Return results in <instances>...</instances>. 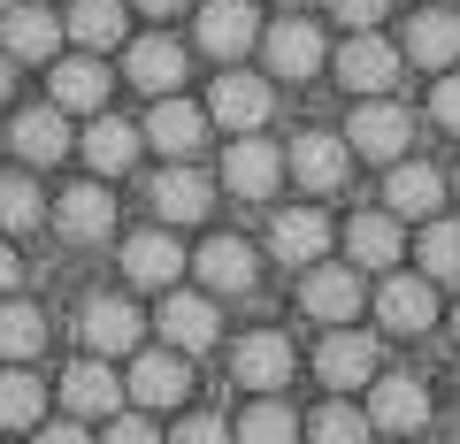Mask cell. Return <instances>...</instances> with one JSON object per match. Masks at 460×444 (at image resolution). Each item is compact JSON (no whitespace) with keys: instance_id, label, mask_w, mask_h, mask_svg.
<instances>
[{"instance_id":"cell-1","label":"cell","mask_w":460,"mask_h":444,"mask_svg":"<svg viewBox=\"0 0 460 444\" xmlns=\"http://www.w3.org/2000/svg\"><path fill=\"white\" fill-rule=\"evenodd\" d=\"M414 138V116L399 108V100L368 92L361 108H353V123H345V153H361V161H399Z\"/></svg>"},{"instance_id":"cell-2","label":"cell","mask_w":460,"mask_h":444,"mask_svg":"<svg viewBox=\"0 0 460 444\" xmlns=\"http://www.w3.org/2000/svg\"><path fill=\"white\" fill-rule=\"evenodd\" d=\"M123 391L138 398V406H177L184 391H192V353H177V345H138L131 353V383Z\"/></svg>"},{"instance_id":"cell-3","label":"cell","mask_w":460,"mask_h":444,"mask_svg":"<svg viewBox=\"0 0 460 444\" xmlns=\"http://www.w3.org/2000/svg\"><path fill=\"white\" fill-rule=\"evenodd\" d=\"M84 353H100V361H123V353L146 345V314L131 307V299H84Z\"/></svg>"},{"instance_id":"cell-4","label":"cell","mask_w":460,"mask_h":444,"mask_svg":"<svg viewBox=\"0 0 460 444\" xmlns=\"http://www.w3.org/2000/svg\"><path fill=\"white\" fill-rule=\"evenodd\" d=\"M429 422V391L414 376H368V429H384V437H414V429Z\"/></svg>"},{"instance_id":"cell-5","label":"cell","mask_w":460,"mask_h":444,"mask_svg":"<svg viewBox=\"0 0 460 444\" xmlns=\"http://www.w3.org/2000/svg\"><path fill=\"white\" fill-rule=\"evenodd\" d=\"M338 84H345V92H392V84H399V47H392V39H376V31H353V39H345V47H338Z\"/></svg>"},{"instance_id":"cell-6","label":"cell","mask_w":460,"mask_h":444,"mask_svg":"<svg viewBox=\"0 0 460 444\" xmlns=\"http://www.w3.org/2000/svg\"><path fill=\"white\" fill-rule=\"evenodd\" d=\"M154 322H162V345H177V353H208L215 337H223L215 299L208 292H177V283L162 292V314H154Z\"/></svg>"},{"instance_id":"cell-7","label":"cell","mask_w":460,"mask_h":444,"mask_svg":"<svg viewBox=\"0 0 460 444\" xmlns=\"http://www.w3.org/2000/svg\"><path fill=\"white\" fill-rule=\"evenodd\" d=\"M376 314H384L392 337H422V329H438V283L429 276H392V268H384Z\"/></svg>"},{"instance_id":"cell-8","label":"cell","mask_w":460,"mask_h":444,"mask_svg":"<svg viewBox=\"0 0 460 444\" xmlns=\"http://www.w3.org/2000/svg\"><path fill=\"white\" fill-rule=\"evenodd\" d=\"M223 184H230V199H269L284 184V153L261 131H238V146L223 153Z\"/></svg>"},{"instance_id":"cell-9","label":"cell","mask_w":460,"mask_h":444,"mask_svg":"<svg viewBox=\"0 0 460 444\" xmlns=\"http://www.w3.org/2000/svg\"><path fill=\"white\" fill-rule=\"evenodd\" d=\"M230 376L246 383V391H284L292 383V337L284 329H253L230 345Z\"/></svg>"},{"instance_id":"cell-10","label":"cell","mask_w":460,"mask_h":444,"mask_svg":"<svg viewBox=\"0 0 460 444\" xmlns=\"http://www.w3.org/2000/svg\"><path fill=\"white\" fill-rule=\"evenodd\" d=\"M269 108H277V92L261 77H246V69H223L208 92V123H223V131H261Z\"/></svg>"},{"instance_id":"cell-11","label":"cell","mask_w":460,"mask_h":444,"mask_svg":"<svg viewBox=\"0 0 460 444\" xmlns=\"http://www.w3.org/2000/svg\"><path fill=\"white\" fill-rule=\"evenodd\" d=\"M445 207V169L438 161H407V153H399L392 161V177H384V214H399V222H414V214H438Z\"/></svg>"},{"instance_id":"cell-12","label":"cell","mask_w":460,"mask_h":444,"mask_svg":"<svg viewBox=\"0 0 460 444\" xmlns=\"http://www.w3.org/2000/svg\"><path fill=\"white\" fill-rule=\"evenodd\" d=\"M54 231H62L69 246H100V238L115 231V192L108 184H69V192L54 199Z\"/></svg>"},{"instance_id":"cell-13","label":"cell","mask_w":460,"mask_h":444,"mask_svg":"<svg viewBox=\"0 0 460 444\" xmlns=\"http://www.w3.org/2000/svg\"><path fill=\"white\" fill-rule=\"evenodd\" d=\"M146 146H162L169 161H192L199 153V138H208V108H192V100H177V92H162L154 100V116H146Z\"/></svg>"},{"instance_id":"cell-14","label":"cell","mask_w":460,"mask_h":444,"mask_svg":"<svg viewBox=\"0 0 460 444\" xmlns=\"http://www.w3.org/2000/svg\"><path fill=\"white\" fill-rule=\"evenodd\" d=\"M299 307L323 314V322H345V314H361V268L353 261H307V276H299Z\"/></svg>"},{"instance_id":"cell-15","label":"cell","mask_w":460,"mask_h":444,"mask_svg":"<svg viewBox=\"0 0 460 444\" xmlns=\"http://www.w3.org/2000/svg\"><path fill=\"white\" fill-rule=\"evenodd\" d=\"M376 337H368V329H330L323 337V353H314V376L330 383V391H353V383H368L376 376Z\"/></svg>"},{"instance_id":"cell-16","label":"cell","mask_w":460,"mask_h":444,"mask_svg":"<svg viewBox=\"0 0 460 444\" xmlns=\"http://www.w3.org/2000/svg\"><path fill=\"white\" fill-rule=\"evenodd\" d=\"M253 47H261V54H269V69H277V77H292V84H299V77H314V69L330 62V54H323V31H314V23H299V16L269 23Z\"/></svg>"},{"instance_id":"cell-17","label":"cell","mask_w":460,"mask_h":444,"mask_svg":"<svg viewBox=\"0 0 460 444\" xmlns=\"http://www.w3.org/2000/svg\"><path fill=\"white\" fill-rule=\"evenodd\" d=\"M62 406L77 414V422H108V414L123 406V376H108V361L84 353L77 368H62Z\"/></svg>"},{"instance_id":"cell-18","label":"cell","mask_w":460,"mask_h":444,"mask_svg":"<svg viewBox=\"0 0 460 444\" xmlns=\"http://www.w3.org/2000/svg\"><path fill=\"white\" fill-rule=\"evenodd\" d=\"M284 169H292L307 192H338L345 169H353V153H345V138H338V131H299V138H292V153H284Z\"/></svg>"},{"instance_id":"cell-19","label":"cell","mask_w":460,"mask_h":444,"mask_svg":"<svg viewBox=\"0 0 460 444\" xmlns=\"http://www.w3.org/2000/svg\"><path fill=\"white\" fill-rule=\"evenodd\" d=\"M184 268H199L208 292H230V299H238V292H253V276H261V253H253L246 238H208Z\"/></svg>"},{"instance_id":"cell-20","label":"cell","mask_w":460,"mask_h":444,"mask_svg":"<svg viewBox=\"0 0 460 444\" xmlns=\"http://www.w3.org/2000/svg\"><path fill=\"white\" fill-rule=\"evenodd\" d=\"M253 39H261V16H253L246 0H208V8H199V47H208L215 62L253 54Z\"/></svg>"},{"instance_id":"cell-21","label":"cell","mask_w":460,"mask_h":444,"mask_svg":"<svg viewBox=\"0 0 460 444\" xmlns=\"http://www.w3.org/2000/svg\"><path fill=\"white\" fill-rule=\"evenodd\" d=\"M399 62H414V69H453V62H460V16H453V8H422V16L407 23V39H399Z\"/></svg>"},{"instance_id":"cell-22","label":"cell","mask_w":460,"mask_h":444,"mask_svg":"<svg viewBox=\"0 0 460 444\" xmlns=\"http://www.w3.org/2000/svg\"><path fill=\"white\" fill-rule=\"evenodd\" d=\"M54 47H62V16H47V8H0V54L8 62H54Z\"/></svg>"},{"instance_id":"cell-23","label":"cell","mask_w":460,"mask_h":444,"mask_svg":"<svg viewBox=\"0 0 460 444\" xmlns=\"http://www.w3.org/2000/svg\"><path fill=\"white\" fill-rule=\"evenodd\" d=\"M47 92L62 116H93V108H108V69H100V54H69V62L47 69Z\"/></svg>"},{"instance_id":"cell-24","label":"cell","mask_w":460,"mask_h":444,"mask_svg":"<svg viewBox=\"0 0 460 444\" xmlns=\"http://www.w3.org/2000/svg\"><path fill=\"white\" fill-rule=\"evenodd\" d=\"M269 246H277L284 268L323 261V253H330V214H323V207H284L277 222H269Z\"/></svg>"},{"instance_id":"cell-25","label":"cell","mask_w":460,"mask_h":444,"mask_svg":"<svg viewBox=\"0 0 460 444\" xmlns=\"http://www.w3.org/2000/svg\"><path fill=\"white\" fill-rule=\"evenodd\" d=\"M123 77H131L138 92H154V100H162V92H177V84H184V47H177L169 31L131 39V54H123Z\"/></svg>"},{"instance_id":"cell-26","label":"cell","mask_w":460,"mask_h":444,"mask_svg":"<svg viewBox=\"0 0 460 444\" xmlns=\"http://www.w3.org/2000/svg\"><path fill=\"white\" fill-rule=\"evenodd\" d=\"M184 261H192V253H184L169 231H138L131 246H123V276L146 283V292H169V283L184 276Z\"/></svg>"},{"instance_id":"cell-27","label":"cell","mask_w":460,"mask_h":444,"mask_svg":"<svg viewBox=\"0 0 460 444\" xmlns=\"http://www.w3.org/2000/svg\"><path fill=\"white\" fill-rule=\"evenodd\" d=\"M146 192H154V214H162V222H199V214L215 207V184L199 177V169H184V161H177V169H162Z\"/></svg>"},{"instance_id":"cell-28","label":"cell","mask_w":460,"mask_h":444,"mask_svg":"<svg viewBox=\"0 0 460 444\" xmlns=\"http://www.w3.org/2000/svg\"><path fill=\"white\" fill-rule=\"evenodd\" d=\"M123 23H131V0H69L62 31L84 54H108V47H123Z\"/></svg>"},{"instance_id":"cell-29","label":"cell","mask_w":460,"mask_h":444,"mask_svg":"<svg viewBox=\"0 0 460 444\" xmlns=\"http://www.w3.org/2000/svg\"><path fill=\"white\" fill-rule=\"evenodd\" d=\"M77 146H84V161H93L100 177H123V169L138 161L146 138H138V123H123V116H93V131H84Z\"/></svg>"},{"instance_id":"cell-30","label":"cell","mask_w":460,"mask_h":444,"mask_svg":"<svg viewBox=\"0 0 460 444\" xmlns=\"http://www.w3.org/2000/svg\"><path fill=\"white\" fill-rule=\"evenodd\" d=\"M399 214H353V222H345V261L353 268H392L399 261Z\"/></svg>"},{"instance_id":"cell-31","label":"cell","mask_w":460,"mask_h":444,"mask_svg":"<svg viewBox=\"0 0 460 444\" xmlns=\"http://www.w3.org/2000/svg\"><path fill=\"white\" fill-rule=\"evenodd\" d=\"M8 138H16V153H23V161H39V169H47V161H62V153H69V116H62V108H23Z\"/></svg>"},{"instance_id":"cell-32","label":"cell","mask_w":460,"mask_h":444,"mask_svg":"<svg viewBox=\"0 0 460 444\" xmlns=\"http://www.w3.org/2000/svg\"><path fill=\"white\" fill-rule=\"evenodd\" d=\"M39 422H47V376L8 361V376H0V429H39Z\"/></svg>"},{"instance_id":"cell-33","label":"cell","mask_w":460,"mask_h":444,"mask_svg":"<svg viewBox=\"0 0 460 444\" xmlns=\"http://www.w3.org/2000/svg\"><path fill=\"white\" fill-rule=\"evenodd\" d=\"M422 276L429 283H460V222L453 214H429V231H422Z\"/></svg>"},{"instance_id":"cell-34","label":"cell","mask_w":460,"mask_h":444,"mask_svg":"<svg viewBox=\"0 0 460 444\" xmlns=\"http://www.w3.org/2000/svg\"><path fill=\"white\" fill-rule=\"evenodd\" d=\"M230 444H299V414L284 406V398L261 391V406H246V422H238Z\"/></svg>"},{"instance_id":"cell-35","label":"cell","mask_w":460,"mask_h":444,"mask_svg":"<svg viewBox=\"0 0 460 444\" xmlns=\"http://www.w3.org/2000/svg\"><path fill=\"white\" fill-rule=\"evenodd\" d=\"M39 345H47V314L23 307V299H8V307H0V361H31Z\"/></svg>"},{"instance_id":"cell-36","label":"cell","mask_w":460,"mask_h":444,"mask_svg":"<svg viewBox=\"0 0 460 444\" xmlns=\"http://www.w3.org/2000/svg\"><path fill=\"white\" fill-rule=\"evenodd\" d=\"M47 222V199H39L31 177H0V231H31Z\"/></svg>"},{"instance_id":"cell-37","label":"cell","mask_w":460,"mask_h":444,"mask_svg":"<svg viewBox=\"0 0 460 444\" xmlns=\"http://www.w3.org/2000/svg\"><path fill=\"white\" fill-rule=\"evenodd\" d=\"M307 444H368V414H353L345 398H330V406L307 422Z\"/></svg>"},{"instance_id":"cell-38","label":"cell","mask_w":460,"mask_h":444,"mask_svg":"<svg viewBox=\"0 0 460 444\" xmlns=\"http://www.w3.org/2000/svg\"><path fill=\"white\" fill-rule=\"evenodd\" d=\"M162 444H230V429L223 422H215V414H184V422L177 429H169V437Z\"/></svg>"},{"instance_id":"cell-39","label":"cell","mask_w":460,"mask_h":444,"mask_svg":"<svg viewBox=\"0 0 460 444\" xmlns=\"http://www.w3.org/2000/svg\"><path fill=\"white\" fill-rule=\"evenodd\" d=\"M100 444H162V429H154L146 414H108V437Z\"/></svg>"},{"instance_id":"cell-40","label":"cell","mask_w":460,"mask_h":444,"mask_svg":"<svg viewBox=\"0 0 460 444\" xmlns=\"http://www.w3.org/2000/svg\"><path fill=\"white\" fill-rule=\"evenodd\" d=\"M429 116L445 131H460V69H438V92H429Z\"/></svg>"},{"instance_id":"cell-41","label":"cell","mask_w":460,"mask_h":444,"mask_svg":"<svg viewBox=\"0 0 460 444\" xmlns=\"http://www.w3.org/2000/svg\"><path fill=\"white\" fill-rule=\"evenodd\" d=\"M384 8H392V0H330V16H338L345 31H376Z\"/></svg>"},{"instance_id":"cell-42","label":"cell","mask_w":460,"mask_h":444,"mask_svg":"<svg viewBox=\"0 0 460 444\" xmlns=\"http://www.w3.org/2000/svg\"><path fill=\"white\" fill-rule=\"evenodd\" d=\"M31 444H93V437H84L77 422H47V429H39V437H31Z\"/></svg>"},{"instance_id":"cell-43","label":"cell","mask_w":460,"mask_h":444,"mask_svg":"<svg viewBox=\"0 0 460 444\" xmlns=\"http://www.w3.org/2000/svg\"><path fill=\"white\" fill-rule=\"evenodd\" d=\"M131 8H146V16H177L184 0H131Z\"/></svg>"},{"instance_id":"cell-44","label":"cell","mask_w":460,"mask_h":444,"mask_svg":"<svg viewBox=\"0 0 460 444\" xmlns=\"http://www.w3.org/2000/svg\"><path fill=\"white\" fill-rule=\"evenodd\" d=\"M16 276H23V268H16V253L0 246V292H8V283H16Z\"/></svg>"},{"instance_id":"cell-45","label":"cell","mask_w":460,"mask_h":444,"mask_svg":"<svg viewBox=\"0 0 460 444\" xmlns=\"http://www.w3.org/2000/svg\"><path fill=\"white\" fill-rule=\"evenodd\" d=\"M16 92V62H8V54H0V100Z\"/></svg>"},{"instance_id":"cell-46","label":"cell","mask_w":460,"mask_h":444,"mask_svg":"<svg viewBox=\"0 0 460 444\" xmlns=\"http://www.w3.org/2000/svg\"><path fill=\"white\" fill-rule=\"evenodd\" d=\"M453 337H460V307H453Z\"/></svg>"},{"instance_id":"cell-47","label":"cell","mask_w":460,"mask_h":444,"mask_svg":"<svg viewBox=\"0 0 460 444\" xmlns=\"http://www.w3.org/2000/svg\"><path fill=\"white\" fill-rule=\"evenodd\" d=\"M0 8H16V0H0Z\"/></svg>"}]
</instances>
